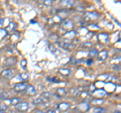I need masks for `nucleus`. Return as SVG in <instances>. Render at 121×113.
<instances>
[{"label": "nucleus", "instance_id": "f257e3e1", "mask_svg": "<svg viewBox=\"0 0 121 113\" xmlns=\"http://www.w3.org/2000/svg\"><path fill=\"white\" fill-rule=\"evenodd\" d=\"M27 86L28 84L27 83H23V82H21V83H17V84H15L14 85V91L15 92H18V93H21V92H23L26 90V88H27Z\"/></svg>", "mask_w": 121, "mask_h": 113}, {"label": "nucleus", "instance_id": "f03ea898", "mask_svg": "<svg viewBox=\"0 0 121 113\" xmlns=\"http://www.w3.org/2000/svg\"><path fill=\"white\" fill-rule=\"evenodd\" d=\"M15 108H16L18 111H20V112H25V111L28 110L29 104L27 102H19L17 105H15Z\"/></svg>", "mask_w": 121, "mask_h": 113}, {"label": "nucleus", "instance_id": "7ed1b4c3", "mask_svg": "<svg viewBox=\"0 0 121 113\" xmlns=\"http://www.w3.org/2000/svg\"><path fill=\"white\" fill-rule=\"evenodd\" d=\"M73 26H74V23L71 19H67L63 22V28H65V29H72Z\"/></svg>", "mask_w": 121, "mask_h": 113}, {"label": "nucleus", "instance_id": "20e7f679", "mask_svg": "<svg viewBox=\"0 0 121 113\" xmlns=\"http://www.w3.org/2000/svg\"><path fill=\"white\" fill-rule=\"evenodd\" d=\"M5 101L8 102L9 104H11V105H17L20 102V99L18 97H13V98H7Z\"/></svg>", "mask_w": 121, "mask_h": 113}, {"label": "nucleus", "instance_id": "39448f33", "mask_svg": "<svg viewBox=\"0 0 121 113\" xmlns=\"http://www.w3.org/2000/svg\"><path fill=\"white\" fill-rule=\"evenodd\" d=\"M107 55H108V52H107V51H106V50L102 51L101 52H99V54L97 55L98 56H99L98 60H99V61H104V60L107 59Z\"/></svg>", "mask_w": 121, "mask_h": 113}, {"label": "nucleus", "instance_id": "423d86ee", "mask_svg": "<svg viewBox=\"0 0 121 113\" xmlns=\"http://www.w3.org/2000/svg\"><path fill=\"white\" fill-rule=\"evenodd\" d=\"M25 91H26V93H27L28 95H35V94L36 93V91H35V88L33 87L32 85H28Z\"/></svg>", "mask_w": 121, "mask_h": 113}, {"label": "nucleus", "instance_id": "0eeeda50", "mask_svg": "<svg viewBox=\"0 0 121 113\" xmlns=\"http://www.w3.org/2000/svg\"><path fill=\"white\" fill-rule=\"evenodd\" d=\"M44 101H48V100H51L52 98V95L50 93V92H43L41 93V96H40Z\"/></svg>", "mask_w": 121, "mask_h": 113}, {"label": "nucleus", "instance_id": "6e6552de", "mask_svg": "<svg viewBox=\"0 0 121 113\" xmlns=\"http://www.w3.org/2000/svg\"><path fill=\"white\" fill-rule=\"evenodd\" d=\"M45 103V101L43 99V98L41 97H39V98H35V100H32V104L33 105H43Z\"/></svg>", "mask_w": 121, "mask_h": 113}, {"label": "nucleus", "instance_id": "1a4fd4ad", "mask_svg": "<svg viewBox=\"0 0 121 113\" xmlns=\"http://www.w3.org/2000/svg\"><path fill=\"white\" fill-rule=\"evenodd\" d=\"M1 75L4 78H11V77H12V71H11V70H4L1 73Z\"/></svg>", "mask_w": 121, "mask_h": 113}, {"label": "nucleus", "instance_id": "9d476101", "mask_svg": "<svg viewBox=\"0 0 121 113\" xmlns=\"http://www.w3.org/2000/svg\"><path fill=\"white\" fill-rule=\"evenodd\" d=\"M60 4L63 6H67V7H71L75 4V1L74 0H72V1H68V0H64V1L60 2Z\"/></svg>", "mask_w": 121, "mask_h": 113}, {"label": "nucleus", "instance_id": "9b49d317", "mask_svg": "<svg viewBox=\"0 0 121 113\" xmlns=\"http://www.w3.org/2000/svg\"><path fill=\"white\" fill-rule=\"evenodd\" d=\"M58 106H59V109H60V111H66V110L69 109L70 105L68 104V103H60V105H58Z\"/></svg>", "mask_w": 121, "mask_h": 113}, {"label": "nucleus", "instance_id": "f8f14e48", "mask_svg": "<svg viewBox=\"0 0 121 113\" xmlns=\"http://www.w3.org/2000/svg\"><path fill=\"white\" fill-rule=\"evenodd\" d=\"M93 113H106V110L103 107H100V106H97L93 109Z\"/></svg>", "mask_w": 121, "mask_h": 113}, {"label": "nucleus", "instance_id": "ddd939ff", "mask_svg": "<svg viewBox=\"0 0 121 113\" xmlns=\"http://www.w3.org/2000/svg\"><path fill=\"white\" fill-rule=\"evenodd\" d=\"M15 63H16V59L15 58H8L7 61H6V65L7 66H12Z\"/></svg>", "mask_w": 121, "mask_h": 113}, {"label": "nucleus", "instance_id": "4468645a", "mask_svg": "<svg viewBox=\"0 0 121 113\" xmlns=\"http://www.w3.org/2000/svg\"><path fill=\"white\" fill-rule=\"evenodd\" d=\"M99 37H100L101 41H103V43H106V41H107V39H108V35H106V33H100Z\"/></svg>", "mask_w": 121, "mask_h": 113}, {"label": "nucleus", "instance_id": "2eb2a0df", "mask_svg": "<svg viewBox=\"0 0 121 113\" xmlns=\"http://www.w3.org/2000/svg\"><path fill=\"white\" fill-rule=\"evenodd\" d=\"M60 72L62 73L63 75H65V76H68V75H70L71 74V71L69 69H60Z\"/></svg>", "mask_w": 121, "mask_h": 113}, {"label": "nucleus", "instance_id": "dca6fc26", "mask_svg": "<svg viewBox=\"0 0 121 113\" xmlns=\"http://www.w3.org/2000/svg\"><path fill=\"white\" fill-rule=\"evenodd\" d=\"M89 55H90L91 56H96L98 55V51L96 50V48H92V50H90Z\"/></svg>", "mask_w": 121, "mask_h": 113}, {"label": "nucleus", "instance_id": "f3484780", "mask_svg": "<svg viewBox=\"0 0 121 113\" xmlns=\"http://www.w3.org/2000/svg\"><path fill=\"white\" fill-rule=\"evenodd\" d=\"M67 92H66V90L64 89V88H60V89H58L56 90V94L58 95H60V96H63V95H65Z\"/></svg>", "mask_w": 121, "mask_h": 113}, {"label": "nucleus", "instance_id": "a211bd4d", "mask_svg": "<svg viewBox=\"0 0 121 113\" xmlns=\"http://www.w3.org/2000/svg\"><path fill=\"white\" fill-rule=\"evenodd\" d=\"M102 103H103V99H101V98H98V99H94V100H93V104H94V105L102 104Z\"/></svg>", "mask_w": 121, "mask_h": 113}, {"label": "nucleus", "instance_id": "6ab92c4d", "mask_svg": "<svg viewBox=\"0 0 121 113\" xmlns=\"http://www.w3.org/2000/svg\"><path fill=\"white\" fill-rule=\"evenodd\" d=\"M7 109V106L5 104H0V111H5Z\"/></svg>", "mask_w": 121, "mask_h": 113}, {"label": "nucleus", "instance_id": "aec40b11", "mask_svg": "<svg viewBox=\"0 0 121 113\" xmlns=\"http://www.w3.org/2000/svg\"><path fill=\"white\" fill-rule=\"evenodd\" d=\"M48 81H52L54 83H59V82H60L58 79L55 78V77H54V78H48Z\"/></svg>", "mask_w": 121, "mask_h": 113}, {"label": "nucleus", "instance_id": "412c9836", "mask_svg": "<svg viewBox=\"0 0 121 113\" xmlns=\"http://www.w3.org/2000/svg\"><path fill=\"white\" fill-rule=\"evenodd\" d=\"M44 4L51 5V4H52V0H45V1H44Z\"/></svg>", "mask_w": 121, "mask_h": 113}, {"label": "nucleus", "instance_id": "4be33fe9", "mask_svg": "<svg viewBox=\"0 0 121 113\" xmlns=\"http://www.w3.org/2000/svg\"><path fill=\"white\" fill-rule=\"evenodd\" d=\"M47 113H56V112L55 109H50V110H48Z\"/></svg>", "mask_w": 121, "mask_h": 113}, {"label": "nucleus", "instance_id": "5701e85b", "mask_svg": "<svg viewBox=\"0 0 121 113\" xmlns=\"http://www.w3.org/2000/svg\"><path fill=\"white\" fill-rule=\"evenodd\" d=\"M35 113H47V112H44L43 110H36V111H35Z\"/></svg>", "mask_w": 121, "mask_h": 113}, {"label": "nucleus", "instance_id": "b1692460", "mask_svg": "<svg viewBox=\"0 0 121 113\" xmlns=\"http://www.w3.org/2000/svg\"><path fill=\"white\" fill-rule=\"evenodd\" d=\"M0 113H6V111H0Z\"/></svg>", "mask_w": 121, "mask_h": 113}, {"label": "nucleus", "instance_id": "393cba45", "mask_svg": "<svg viewBox=\"0 0 121 113\" xmlns=\"http://www.w3.org/2000/svg\"><path fill=\"white\" fill-rule=\"evenodd\" d=\"M114 113H120V111H115Z\"/></svg>", "mask_w": 121, "mask_h": 113}]
</instances>
